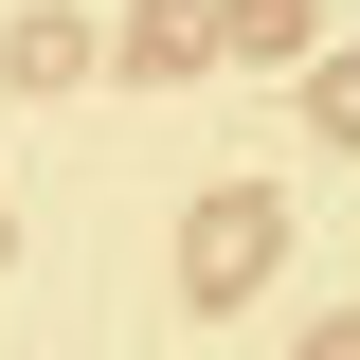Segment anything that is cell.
Instances as JSON below:
<instances>
[{
    "label": "cell",
    "mask_w": 360,
    "mask_h": 360,
    "mask_svg": "<svg viewBox=\"0 0 360 360\" xmlns=\"http://www.w3.org/2000/svg\"><path fill=\"white\" fill-rule=\"evenodd\" d=\"M234 270H270V198H217V217H198V307H217Z\"/></svg>",
    "instance_id": "cell-1"
},
{
    "label": "cell",
    "mask_w": 360,
    "mask_h": 360,
    "mask_svg": "<svg viewBox=\"0 0 360 360\" xmlns=\"http://www.w3.org/2000/svg\"><path fill=\"white\" fill-rule=\"evenodd\" d=\"M307 360H360V324H324V342H307Z\"/></svg>",
    "instance_id": "cell-2"
}]
</instances>
